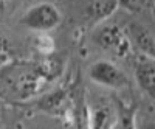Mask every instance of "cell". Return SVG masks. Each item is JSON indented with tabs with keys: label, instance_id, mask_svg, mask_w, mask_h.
I'll return each mask as SVG.
<instances>
[{
	"label": "cell",
	"instance_id": "4fadbf2b",
	"mask_svg": "<svg viewBox=\"0 0 155 129\" xmlns=\"http://www.w3.org/2000/svg\"><path fill=\"white\" fill-rule=\"evenodd\" d=\"M152 8H153V12H155V3H153V6H152Z\"/></svg>",
	"mask_w": 155,
	"mask_h": 129
},
{
	"label": "cell",
	"instance_id": "ba28073f",
	"mask_svg": "<svg viewBox=\"0 0 155 129\" xmlns=\"http://www.w3.org/2000/svg\"><path fill=\"white\" fill-rule=\"evenodd\" d=\"M36 107L50 115H64L68 107V92L65 89H56L36 101Z\"/></svg>",
	"mask_w": 155,
	"mask_h": 129
},
{
	"label": "cell",
	"instance_id": "52a82bcc",
	"mask_svg": "<svg viewBox=\"0 0 155 129\" xmlns=\"http://www.w3.org/2000/svg\"><path fill=\"white\" fill-rule=\"evenodd\" d=\"M121 6L120 2L113 0H93L84 3V19L90 27H99L110 16H113L116 9Z\"/></svg>",
	"mask_w": 155,
	"mask_h": 129
},
{
	"label": "cell",
	"instance_id": "8992f818",
	"mask_svg": "<svg viewBox=\"0 0 155 129\" xmlns=\"http://www.w3.org/2000/svg\"><path fill=\"white\" fill-rule=\"evenodd\" d=\"M135 80L143 92L155 101V59L135 55L134 59Z\"/></svg>",
	"mask_w": 155,
	"mask_h": 129
},
{
	"label": "cell",
	"instance_id": "8fae6325",
	"mask_svg": "<svg viewBox=\"0 0 155 129\" xmlns=\"http://www.w3.org/2000/svg\"><path fill=\"white\" fill-rule=\"evenodd\" d=\"M115 107L118 114L120 129H137V106L134 103H126L121 100H115Z\"/></svg>",
	"mask_w": 155,
	"mask_h": 129
},
{
	"label": "cell",
	"instance_id": "7c38bea8",
	"mask_svg": "<svg viewBox=\"0 0 155 129\" xmlns=\"http://www.w3.org/2000/svg\"><path fill=\"white\" fill-rule=\"evenodd\" d=\"M137 129H155V120L153 118H143V120H140Z\"/></svg>",
	"mask_w": 155,
	"mask_h": 129
},
{
	"label": "cell",
	"instance_id": "5b68a950",
	"mask_svg": "<svg viewBox=\"0 0 155 129\" xmlns=\"http://www.w3.org/2000/svg\"><path fill=\"white\" fill-rule=\"evenodd\" d=\"M126 33L132 44V48L137 50V55L155 59V36L149 28L137 20H130L126 25Z\"/></svg>",
	"mask_w": 155,
	"mask_h": 129
},
{
	"label": "cell",
	"instance_id": "9c48e42d",
	"mask_svg": "<svg viewBox=\"0 0 155 129\" xmlns=\"http://www.w3.org/2000/svg\"><path fill=\"white\" fill-rule=\"evenodd\" d=\"M118 124L116 107L109 104H98L90 110L88 129H115Z\"/></svg>",
	"mask_w": 155,
	"mask_h": 129
},
{
	"label": "cell",
	"instance_id": "6da1fadb",
	"mask_svg": "<svg viewBox=\"0 0 155 129\" xmlns=\"http://www.w3.org/2000/svg\"><path fill=\"white\" fill-rule=\"evenodd\" d=\"M47 83L34 67V62L9 64L3 67V89L9 90L19 101H28L37 95Z\"/></svg>",
	"mask_w": 155,
	"mask_h": 129
},
{
	"label": "cell",
	"instance_id": "277c9868",
	"mask_svg": "<svg viewBox=\"0 0 155 129\" xmlns=\"http://www.w3.org/2000/svg\"><path fill=\"white\" fill-rule=\"evenodd\" d=\"M88 76L93 83L115 90H121L130 86V80L127 78V75L116 64L107 59L93 62L88 67Z\"/></svg>",
	"mask_w": 155,
	"mask_h": 129
},
{
	"label": "cell",
	"instance_id": "3957f363",
	"mask_svg": "<svg viewBox=\"0 0 155 129\" xmlns=\"http://www.w3.org/2000/svg\"><path fill=\"white\" fill-rule=\"evenodd\" d=\"M93 41L98 47L110 51L118 58L127 56L132 50V44L127 37L126 28H121L116 23H102L96 27V31L93 33Z\"/></svg>",
	"mask_w": 155,
	"mask_h": 129
},
{
	"label": "cell",
	"instance_id": "7a4b0ae2",
	"mask_svg": "<svg viewBox=\"0 0 155 129\" xmlns=\"http://www.w3.org/2000/svg\"><path fill=\"white\" fill-rule=\"evenodd\" d=\"M62 22V14L59 8L54 3H36L31 8L25 11V14L20 19V25L25 28L37 31V33H47L58 28Z\"/></svg>",
	"mask_w": 155,
	"mask_h": 129
},
{
	"label": "cell",
	"instance_id": "30bf717a",
	"mask_svg": "<svg viewBox=\"0 0 155 129\" xmlns=\"http://www.w3.org/2000/svg\"><path fill=\"white\" fill-rule=\"evenodd\" d=\"M34 67L41 73L42 78L48 83V81H53V80L59 78L62 75L64 69H65V61H64L62 56L51 53V55H45L41 59H37L34 62Z\"/></svg>",
	"mask_w": 155,
	"mask_h": 129
}]
</instances>
